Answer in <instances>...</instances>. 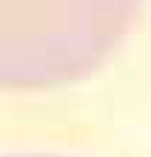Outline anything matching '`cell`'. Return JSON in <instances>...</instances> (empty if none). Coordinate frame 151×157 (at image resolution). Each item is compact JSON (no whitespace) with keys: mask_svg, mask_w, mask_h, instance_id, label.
<instances>
[{"mask_svg":"<svg viewBox=\"0 0 151 157\" xmlns=\"http://www.w3.org/2000/svg\"><path fill=\"white\" fill-rule=\"evenodd\" d=\"M145 0H0V89L89 80L114 57Z\"/></svg>","mask_w":151,"mask_h":157,"instance_id":"obj_1","label":"cell"},{"mask_svg":"<svg viewBox=\"0 0 151 157\" xmlns=\"http://www.w3.org/2000/svg\"><path fill=\"white\" fill-rule=\"evenodd\" d=\"M6 157H60V154H6Z\"/></svg>","mask_w":151,"mask_h":157,"instance_id":"obj_2","label":"cell"}]
</instances>
